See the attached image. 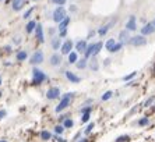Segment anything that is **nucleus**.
I'll return each mask as SVG.
<instances>
[{
  "label": "nucleus",
  "mask_w": 155,
  "mask_h": 142,
  "mask_svg": "<svg viewBox=\"0 0 155 142\" xmlns=\"http://www.w3.org/2000/svg\"><path fill=\"white\" fill-rule=\"evenodd\" d=\"M73 98H74V92H67V93H64V95H62L59 104L55 107V112H56V113H62V112H64L68 106H70Z\"/></svg>",
  "instance_id": "f257e3e1"
},
{
  "label": "nucleus",
  "mask_w": 155,
  "mask_h": 142,
  "mask_svg": "<svg viewBox=\"0 0 155 142\" xmlns=\"http://www.w3.org/2000/svg\"><path fill=\"white\" fill-rule=\"evenodd\" d=\"M46 79H48V75L45 74L41 68H38V67L32 68V82H34L35 85H41Z\"/></svg>",
  "instance_id": "f03ea898"
},
{
  "label": "nucleus",
  "mask_w": 155,
  "mask_h": 142,
  "mask_svg": "<svg viewBox=\"0 0 155 142\" xmlns=\"http://www.w3.org/2000/svg\"><path fill=\"white\" fill-rule=\"evenodd\" d=\"M129 45H131L133 47H141V46H145L147 45V38L144 35H134L130 38L129 40Z\"/></svg>",
  "instance_id": "7ed1b4c3"
},
{
  "label": "nucleus",
  "mask_w": 155,
  "mask_h": 142,
  "mask_svg": "<svg viewBox=\"0 0 155 142\" xmlns=\"http://www.w3.org/2000/svg\"><path fill=\"white\" fill-rule=\"evenodd\" d=\"M43 60H45L43 52H42V50H36V52H34V53L31 54V57H30V63H31V66L38 67L39 64H42V63H43Z\"/></svg>",
  "instance_id": "20e7f679"
},
{
  "label": "nucleus",
  "mask_w": 155,
  "mask_h": 142,
  "mask_svg": "<svg viewBox=\"0 0 155 142\" xmlns=\"http://www.w3.org/2000/svg\"><path fill=\"white\" fill-rule=\"evenodd\" d=\"M66 17H67V11L64 7H56L55 11H53V15H52V18H53V21L56 24L62 22Z\"/></svg>",
  "instance_id": "39448f33"
},
{
  "label": "nucleus",
  "mask_w": 155,
  "mask_h": 142,
  "mask_svg": "<svg viewBox=\"0 0 155 142\" xmlns=\"http://www.w3.org/2000/svg\"><path fill=\"white\" fill-rule=\"evenodd\" d=\"M74 49V43H73L71 39H66L62 45V47H60V54L62 56H68Z\"/></svg>",
  "instance_id": "423d86ee"
},
{
  "label": "nucleus",
  "mask_w": 155,
  "mask_h": 142,
  "mask_svg": "<svg viewBox=\"0 0 155 142\" xmlns=\"http://www.w3.org/2000/svg\"><path fill=\"white\" fill-rule=\"evenodd\" d=\"M46 98L48 100H56L59 98H62V92H60L59 87H52L46 91Z\"/></svg>",
  "instance_id": "0eeeda50"
},
{
  "label": "nucleus",
  "mask_w": 155,
  "mask_h": 142,
  "mask_svg": "<svg viewBox=\"0 0 155 142\" xmlns=\"http://www.w3.org/2000/svg\"><path fill=\"white\" fill-rule=\"evenodd\" d=\"M116 21H117V18H112L108 24H104V25H101L99 28H98V31H96L98 35H99V36H105V35L108 34V31L116 24Z\"/></svg>",
  "instance_id": "6e6552de"
},
{
  "label": "nucleus",
  "mask_w": 155,
  "mask_h": 142,
  "mask_svg": "<svg viewBox=\"0 0 155 142\" xmlns=\"http://www.w3.org/2000/svg\"><path fill=\"white\" fill-rule=\"evenodd\" d=\"M63 61V56L59 54L58 52H55L53 54L50 56V59H49V64H50L52 67H59L60 64Z\"/></svg>",
  "instance_id": "1a4fd4ad"
},
{
  "label": "nucleus",
  "mask_w": 155,
  "mask_h": 142,
  "mask_svg": "<svg viewBox=\"0 0 155 142\" xmlns=\"http://www.w3.org/2000/svg\"><path fill=\"white\" fill-rule=\"evenodd\" d=\"M87 46H88L87 39H80V40H77V42H76L74 49H76L77 53H85V50H87Z\"/></svg>",
  "instance_id": "9d476101"
},
{
  "label": "nucleus",
  "mask_w": 155,
  "mask_h": 142,
  "mask_svg": "<svg viewBox=\"0 0 155 142\" xmlns=\"http://www.w3.org/2000/svg\"><path fill=\"white\" fill-rule=\"evenodd\" d=\"M154 32H155V25H154L152 21L148 22V24H144V25L141 27V35H144V36L151 35V34H154Z\"/></svg>",
  "instance_id": "9b49d317"
},
{
  "label": "nucleus",
  "mask_w": 155,
  "mask_h": 142,
  "mask_svg": "<svg viewBox=\"0 0 155 142\" xmlns=\"http://www.w3.org/2000/svg\"><path fill=\"white\" fill-rule=\"evenodd\" d=\"M126 29L130 31V32H134L137 29V20H136V15H130L127 22H126Z\"/></svg>",
  "instance_id": "f8f14e48"
},
{
  "label": "nucleus",
  "mask_w": 155,
  "mask_h": 142,
  "mask_svg": "<svg viewBox=\"0 0 155 142\" xmlns=\"http://www.w3.org/2000/svg\"><path fill=\"white\" fill-rule=\"evenodd\" d=\"M35 36H36V39H38L39 43H43V42H45V34H43V27H42V24H36Z\"/></svg>",
  "instance_id": "ddd939ff"
},
{
  "label": "nucleus",
  "mask_w": 155,
  "mask_h": 142,
  "mask_svg": "<svg viewBox=\"0 0 155 142\" xmlns=\"http://www.w3.org/2000/svg\"><path fill=\"white\" fill-rule=\"evenodd\" d=\"M64 75H66V78L70 81L71 84H80L81 82V78L77 74H74L73 71H68V70H66L64 71Z\"/></svg>",
  "instance_id": "4468645a"
},
{
  "label": "nucleus",
  "mask_w": 155,
  "mask_h": 142,
  "mask_svg": "<svg viewBox=\"0 0 155 142\" xmlns=\"http://www.w3.org/2000/svg\"><path fill=\"white\" fill-rule=\"evenodd\" d=\"M62 38H59V35H56V36H52V40H50V46H52V49H53L55 52H58L60 47H62Z\"/></svg>",
  "instance_id": "2eb2a0df"
},
{
  "label": "nucleus",
  "mask_w": 155,
  "mask_h": 142,
  "mask_svg": "<svg viewBox=\"0 0 155 142\" xmlns=\"http://www.w3.org/2000/svg\"><path fill=\"white\" fill-rule=\"evenodd\" d=\"M130 31H127L124 28V29H122L120 32H119V42H122L123 45H126V43H129V40H130Z\"/></svg>",
  "instance_id": "dca6fc26"
},
{
  "label": "nucleus",
  "mask_w": 155,
  "mask_h": 142,
  "mask_svg": "<svg viewBox=\"0 0 155 142\" xmlns=\"http://www.w3.org/2000/svg\"><path fill=\"white\" fill-rule=\"evenodd\" d=\"M88 67L92 72H98V70H99V63H98L96 57H91L88 60Z\"/></svg>",
  "instance_id": "f3484780"
},
{
  "label": "nucleus",
  "mask_w": 155,
  "mask_h": 142,
  "mask_svg": "<svg viewBox=\"0 0 155 142\" xmlns=\"http://www.w3.org/2000/svg\"><path fill=\"white\" fill-rule=\"evenodd\" d=\"M24 6H25V0H13V3H11V7L14 11H20Z\"/></svg>",
  "instance_id": "a211bd4d"
},
{
  "label": "nucleus",
  "mask_w": 155,
  "mask_h": 142,
  "mask_svg": "<svg viewBox=\"0 0 155 142\" xmlns=\"http://www.w3.org/2000/svg\"><path fill=\"white\" fill-rule=\"evenodd\" d=\"M116 39L115 38H111V39H108L106 42H105V49H106L109 53H112V50H113V47H115V45H116Z\"/></svg>",
  "instance_id": "6ab92c4d"
},
{
  "label": "nucleus",
  "mask_w": 155,
  "mask_h": 142,
  "mask_svg": "<svg viewBox=\"0 0 155 142\" xmlns=\"http://www.w3.org/2000/svg\"><path fill=\"white\" fill-rule=\"evenodd\" d=\"M77 61H78V53H77L76 50H73L71 53L67 56V63L68 64H76Z\"/></svg>",
  "instance_id": "aec40b11"
},
{
  "label": "nucleus",
  "mask_w": 155,
  "mask_h": 142,
  "mask_svg": "<svg viewBox=\"0 0 155 142\" xmlns=\"http://www.w3.org/2000/svg\"><path fill=\"white\" fill-rule=\"evenodd\" d=\"M39 137L42 141H50L52 138H53V135H52L50 131H48V129H42V131L39 132Z\"/></svg>",
  "instance_id": "412c9836"
},
{
  "label": "nucleus",
  "mask_w": 155,
  "mask_h": 142,
  "mask_svg": "<svg viewBox=\"0 0 155 142\" xmlns=\"http://www.w3.org/2000/svg\"><path fill=\"white\" fill-rule=\"evenodd\" d=\"M76 67L78 68V70H84V68H87L88 67V59H78V61L76 63Z\"/></svg>",
  "instance_id": "4be33fe9"
},
{
  "label": "nucleus",
  "mask_w": 155,
  "mask_h": 142,
  "mask_svg": "<svg viewBox=\"0 0 155 142\" xmlns=\"http://www.w3.org/2000/svg\"><path fill=\"white\" fill-rule=\"evenodd\" d=\"M102 47H104V43H102V42H95V45H94V52H92L91 57H96V56L99 54V52L102 50Z\"/></svg>",
  "instance_id": "5701e85b"
},
{
  "label": "nucleus",
  "mask_w": 155,
  "mask_h": 142,
  "mask_svg": "<svg viewBox=\"0 0 155 142\" xmlns=\"http://www.w3.org/2000/svg\"><path fill=\"white\" fill-rule=\"evenodd\" d=\"M15 59L18 60V61H25V60L28 59V53L27 50H18L17 54H15Z\"/></svg>",
  "instance_id": "b1692460"
},
{
  "label": "nucleus",
  "mask_w": 155,
  "mask_h": 142,
  "mask_svg": "<svg viewBox=\"0 0 155 142\" xmlns=\"http://www.w3.org/2000/svg\"><path fill=\"white\" fill-rule=\"evenodd\" d=\"M94 128H95V123H94V121H89V123L85 125V128H84L83 134H84V135H89V134L94 131Z\"/></svg>",
  "instance_id": "393cba45"
},
{
  "label": "nucleus",
  "mask_w": 155,
  "mask_h": 142,
  "mask_svg": "<svg viewBox=\"0 0 155 142\" xmlns=\"http://www.w3.org/2000/svg\"><path fill=\"white\" fill-rule=\"evenodd\" d=\"M36 28V21H34V20H31V21H28V24L25 25V31L27 34H31V32H34Z\"/></svg>",
  "instance_id": "a878e982"
},
{
  "label": "nucleus",
  "mask_w": 155,
  "mask_h": 142,
  "mask_svg": "<svg viewBox=\"0 0 155 142\" xmlns=\"http://www.w3.org/2000/svg\"><path fill=\"white\" fill-rule=\"evenodd\" d=\"M68 24H70V17H66L62 22H59V27H58V31H63V29H67Z\"/></svg>",
  "instance_id": "bb28decb"
},
{
  "label": "nucleus",
  "mask_w": 155,
  "mask_h": 142,
  "mask_svg": "<svg viewBox=\"0 0 155 142\" xmlns=\"http://www.w3.org/2000/svg\"><path fill=\"white\" fill-rule=\"evenodd\" d=\"M62 124H63V127L66 129H71L73 127H74V120H73L71 117H68V119H66Z\"/></svg>",
  "instance_id": "cd10ccee"
},
{
  "label": "nucleus",
  "mask_w": 155,
  "mask_h": 142,
  "mask_svg": "<svg viewBox=\"0 0 155 142\" xmlns=\"http://www.w3.org/2000/svg\"><path fill=\"white\" fill-rule=\"evenodd\" d=\"M94 45H95V42H94V43H89L88 46H87V50H85V53H84V57H85V59H91L92 52H94Z\"/></svg>",
  "instance_id": "c85d7f7f"
},
{
  "label": "nucleus",
  "mask_w": 155,
  "mask_h": 142,
  "mask_svg": "<svg viewBox=\"0 0 155 142\" xmlns=\"http://www.w3.org/2000/svg\"><path fill=\"white\" fill-rule=\"evenodd\" d=\"M148 124H150V119H148V116L141 117V119L137 121V125H138V127H147Z\"/></svg>",
  "instance_id": "c756f323"
},
{
  "label": "nucleus",
  "mask_w": 155,
  "mask_h": 142,
  "mask_svg": "<svg viewBox=\"0 0 155 142\" xmlns=\"http://www.w3.org/2000/svg\"><path fill=\"white\" fill-rule=\"evenodd\" d=\"M112 98H113V92L112 91H106L105 93H102V96H101L102 102H108V100H111Z\"/></svg>",
  "instance_id": "7c9ffc66"
},
{
  "label": "nucleus",
  "mask_w": 155,
  "mask_h": 142,
  "mask_svg": "<svg viewBox=\"0 0 155 142\" xmlns=\"http://www.w3.org/2000/svg\"><path fill=\"white\" fill-rule=\"evenodd\" d=\"M64 129H66V128L63 127V124H58V125H55V127H53V132L56 134V135H63Z\"/></svg>",
  "instance_id": "2f4dec72"
},
{
  "label": "nucleus",
  "mask_w": 155,
  "mask_h": 142,
  "mask_svg": "<svg viewBox=\"0 0 155 142\" xmlns=\"http://www.w3.org/2000/svg\"><path fill=\"white\" fill-rule=\"evenodd\" d=\"M137 75V71H133V72H130V74H127V75H124L123 77V81L124 82H129V81H133V78Z\"/></svg>",
  "instance_id": "473e14b6"
},
{
  "label": "nucleus",
  "mask_w": 155,
  "mask_h": 142,
  "mask_svg": "<svg viewBox=\"0 0 155 142\" xmlns=\"http://www.w3.org/2000/svg\"><path fill=\"white\" fill-rule=\"evenodd\" d=\"M123 46L124 45L122 43V42H117L116 45H115V47H113V50H112V53H119V52L123 49Z\"/></svg>",
  "instance_id": "72a5a7b5"
},
{
  "label": "nucleus",
  "mask_w": 155,
  "mask_h": 142,
  "mask_svg": "<svg viewBox=\"0 0 155 142\" xmlns=\"http://www.w3.org/2000/svg\"><path fill=\"white\" fill-rule=\"evenodd\" d=\"M81 123L85 124V123H89V120H91V113H85V114H81Z\"/></svg>",
  "instance_id": "f704fd0d"
},
{
  "label": "nucleus",
  "mask_w": 155,
  "mask_h": 142,
  "mask_svg": "<svg viewBox=\"0 0 155 142\" xmlns=\"http://www.w3.org/2000/svg\"><path fill=\"white\" fill-rule=\"evenodd\" d=\"M115 142H130V137L129 135H120L115 139Z\"/></svg>",
  "instance_id": "c9c22d12"
},
{
  "label": "nucleus",
  "mask_w": 155,
  "mask_h": 142,
  "mask_svg": "<svg viewBox=\"0 0 155 142\" xmlns=\"http://www.w3.org/2000/svg\"><path fill=\"white\" fill-rule=\"evenodd\" d=\"M34 10H35V7H30V9H28V10L25 11V13H24V15H22V18H24V20H28V18H30V17H31V14H32V13H34Z\"/></svg>",
  "instance_id": "e433bc0d"
},
{
  "label": "nucleus",
  "mask_w": 155,
  "mask_h": 142,
  "mask_svg": "<svg viewBox=\"0 0 155 142\" xmlns=\"http://www.w3.org/2000/svg\"><path fill=\"white\" fill-rule=\"evenodd\" d=\"M92 112V106H81L80 113L81 114H85V113H91Z\"/></svg>",
  "instance_id": "4c0bfd02"
},
{
  "label": "nucleus",
  "mask_w": 155,
  "mask_h": 142,
  "mask_svg": "<svg viewBox=\"0 0 155 142\" xmlns=\"http://www.w3.org/2000/svg\"><path fill=\"white\" fill-rule=\"evenodd\" d=\"M154 100H155V96H150V98L147 99V100H145V102L142 103V104H144V107H150L151 104L154 103Z\"/></svg>",
  "instance_id": "58836bf2"
},
{
  "label": "nucleus",
  "mask_w": 155,
  "mask_h": 142,
  "mask_svg": "<svg viewBox=\"0 0 155 142\" xmlns=\"http://www.w3.org/2000/svg\"><path fill=\"white\" fill-rule=\"evenodd\" d=\"M52 3H53V4H56L58 7H63L64 4H66V2L67 0H50Z\"/></svg>",
  "instance_id": "ea45409f"
},
{
  "label": "nucleus",
  "mask_w": 155,
  "mask_h": 142,
  "mask_svg": "<svg viewBox=\"0 0 155 142\" xmlns=\"http://www.w3.org/2000/svg\"><path fill=\"white\" fill-rule=\"evenodd\" d=\"M52 139H55L56 142H67V139H64V138L62 137V135H53V138H52Z\"/></svg>",
  "instance_id": "a19ab883"
},
{
  "label": "nucleus",
  "mask_w": 155,
  "mask_h": 142,
  "mask_svg": "<svg viewBox=\"0 0 155 142\" xmlns=\"http://www.w3.org/2000/svg\"><path fill=\"white\" fill-rule=\"evenodd\" d=\"M68 117H70V114H67V113H63V114H60V116H59V124H62L66 119H68Z\"/></svg>",
  "instance_id": "79ce46f5"
},
{
  "label": "nucleus",
  "mask_w": 155,
  "mask_h": 142,
  "mask_svg": "<svg viewBox=\"0 0 155 142\" xmlns=\"http://www.w3.org/2000/svg\"><path fill=\"white\" fill-rule=\"evenodd\" d=\"M6 116H7V110H4V109H2V110H0V120L6 119Z\"/></svg>",
  "instance_id": "37998d69"
},
{
  "label": "nucleus",
  "mask_w": 155,
  "mask_h": 142,
  "mask_svg": "<svg viewBox=\"0 0 155 142\" xmlns=\"http://www.w3.org/2000/svg\"><path fill=\"white\" fill-rule=\"evenodd\" d=\"M59 38H64V36L67 35V29H63V31H59Z\"/></svg>",
  "instance_id": "c03bdc74"
},
{
  "label": "nucleus",
  "mask_w": 155,
  "mask_h": 142,
  "mask_svg": "<svg viewBox=\"0 0 155 142\" xmlns=\"http://www.w3.org/2000/svg\"><path fill=\"white\" fill-rule=\"evenodd\" d=\"M13 42H14L15 45H18V43H21V38H20V36H15V38L13 39Z\"/></svg>",
  "instance_id": "a18cd8bd"
},
{
  "label": "nucleus",
  "mask_w": 155,
  "mask_h": 142,
  "mask_svg": "<svg viewBox=\"0 0 155 142\" xmlns=\"http://www.w3.org/2000/svg\"><path fill=\"white\" fill-rule=\"evenodd\" d=\"M77 142H89V141H88V138H85V137H83V138H80V139H78V141H77Z\"/></svg>",
  "instance_id": "49530a36"
},
{
  "label": "nucleus",
  "mask_w": 155,
  "mask_h": 142,
  "mask_svg": "<svg viewBox=\"0 0 155 142\" xmlns=\"http://www.w3.org/2000/svg\"><path fill=\"white\" fill-rule=\"evenodd\" d=\"M70 11H77V7L71 4V6H70Z\"/></svg>",
  "instance_id": "de8ad7c7"
},
{
  "label": "nucleus",
  "mask_w": 155,
  "mask_h": 142,
  "mask_svg": "<svg viewBox=\"0 0 155 142\" xmlns=\"http://www.w3.org/2000/svg\"><path fill=\"white\" fill-rule=\"evenodd\" d=\"M94 35H95V31L89 32V34H88V38H87V39H89V38H91V36H94Z\"/></svg>",
  "instance_id": "09e8293b"
},
{
  "label": "nucleus",
  "mask_w": 155,
  "mask_h": 142,
  "mask_svg": "<svg viewBox=\"0 0 155 142\" xmlns=\"http://www.w3.org/2000/svg\"><path fill=\"white\" fill-rule=\"evenodd\" d=\"M4 50H6V52H9V53H10V52H11V47H10V46H4Z\"/></svg>",
  "instance_id": "8fccbe9b"
},
{
  "label": "nucleus",
  "mask_w": 155,
  "mask_h": 142,
  "mask_svg": "<svg viewBox=\"0 0 155 142\" xmlns=\"http://www.w3.org/2000/svg\"><path fill=\"white\" fill-rule=\"evenodd\" d=\"M0 142H9V141H6V139H0Z\"/></svg>",
  "instance_id": "3c124183"
},
{
  "label": "nucleus",
  "mask_w": 155,
  "mask_h": 142,
  "mask_svg": "<svg viewBox=\"0 0 155 142\" xmlns=\"http://www.w3.org/2000/svg\"><path fill=\"white\" fill-rule=\"evenodd\" d=\"M0 85H2V77H0Z\"/></svg>",
  "instance_id": "603ef678"
},
{
  "label": "nucleus",
  "mask_w": 155,
  "mask_h": 142,
  "mask_svg": "<svg viewBox=\"0 0 155 142\" xmlns=\"http://www.w3.org/2000/svg\"><path fill=\"white\" fill-rule=\"evenodd\" d=\"M152 22H154V25H155V20H154V21H152Z\"/></svg>",
  "instance_id": "864d4df0"
},
{
  "label": "nucleus",
  "mask_w": 155,
  "mask_h": 142,
  "mask_svg": "<svg viewBox=\"0 0 155 142\" xmlns=\"http://www.w3.org/2000/svg\"><path fill=\"white\" fill-rule=\"evenodd\" d=\"M0 96H2V91H0Z\"/></svg>",
  "instance_id": "5fc2aeb1"
},
{
  "label": "nucleus",
  "mask_w": 155,
  "mask_h": 142,
  "mask_svg": "<svg viewBox=\"0 0 155 142\" xmlns=\"http://www.w3.org/2000/svg\"><path fill=\"white\" fill-rule=\"evenodd\" d=\"M0 2H4V0H0Z\"/></svg>",
  "instance_id": "6e6d98bb"
},
{
  "label": "nucleus",
  "mask_w": 155,
  "mask_h": 142,
  "mask_svg": "<svg viewBox=\"0 0 155 142\" xmlns=\"http://www.w3.org/2000/svg\"><path fill=\"white\" fill-rule=\"evenodd\" d=\"M34 2H38V0H34Z\"/></svg>",
  "instance_id": "4d7b16f0"
}]
</instances>
